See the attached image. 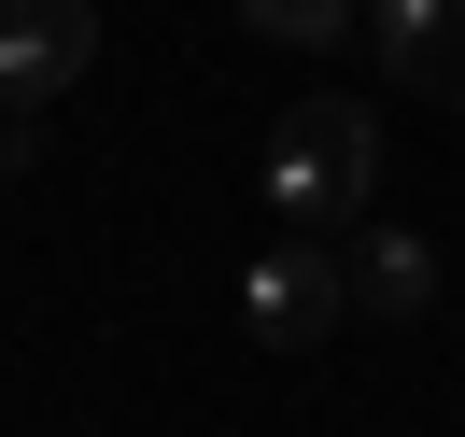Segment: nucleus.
<instances>
[{"label": "nucleus", "mask_w": 465, "mask_h": 437, "mask_svg": "<svg viewBox=\"0 0 465 437\" xmlns=\"http://www.w3.org/2000/svg\"><path fill=\"white\" fill-rule=\"evenodd\" d=\"M352 296H367L381 324H423V311H437V254H423L409 226H367V254H352Z\"/></svg>", "instance_id": "39448f33"}, {"label": "nucleus", "mask_w": 465, "mask_h": 437, "mask_svg": "<svg viewBox=\"0 0 465 437\" xmlns=\"http://www.w3.org/2000/svg\"><path fill=\"white\" fill-rule=\"evenodd\" d=\"M367 43H381V71L409 99L465 114V0H367Z\"/></svg>", "instance_id": "20e7f679"}, {"label": "nucleus", "mask_w": 465, "mask_h": 437, "mask_svg": "<svg viewBox=\"0 0 465 437\" xmlns=\"http://www.w3.org/2000/svg\"><path fill=\"white\" fill-rule=\"evenodd\" d=\"M339 311H352V254L339 240H268V254L240 268V324H254L268 353H311Z\"/></svg>", "instance_id": "f03ea898"}, {"label": "nucleus", "mask_w": 465, "mask_h": 437, "mask_svg": "<svg viewBox=\"0 0 465 437\" xmlns=\"http://www.w3.org/2000/svg\"><path fill=\"white\" fill-rule=\"evenodd\" d=\"M99 71V0H0V114H43Z\"/></svg>", "instance_id": "7ed1b4c3"}, {"label": "nucleus", "mask_w": 465, "mask_h": 437, "mask_svg": "<svg viewBox=\"0 0 465 437\" xmlns=\"http://www.w3.org/2000/svg\"><path fill=\"white\" fill-rule=\"evenodd\" d=\"M367 198H381V127L352 99H296L282 155H268V212L296 240H324V226H367Z\"/></svg>", "instance_id": "f257e3e1"}, {"label": "nucleus", "mask_w": 465, "mask_h": 437, "mask_svg": "<svg viewBox=\"0 0 465 437\" xmlns=\"http://www.w3.org/2000/svg\"><path fill=\"white\" fill-rule=\"evenodd\" d=\"M240 15H254L268 43H352L367 29V0H240Z\"/></svg>", "instance_id": "423d86ee"}]
</instances>
